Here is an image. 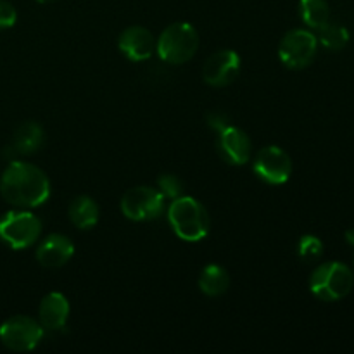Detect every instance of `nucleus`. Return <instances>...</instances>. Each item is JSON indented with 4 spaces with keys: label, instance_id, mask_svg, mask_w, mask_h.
<instances>
[{
    "label": "nucleus",
    "instance_id": "1",
    "mask_svg": "<svg viewBox=\"0 0 354 354\" xmlns=\"http://www.w3.org/2000/svg\"><path fill=\"white\" fill-rule=\"evenodd\" d=\"M0 194L10 206L31 209L47 203L50 197V180L38 166L12 159L0 178Z\"/></svg>",
    "mask_w": 354,
    "mask_h": 354
},
{
    "label": "nucleus",
    "instance_id": "2",
    "mask_svg": "<svg viewBox=\"0 0 354 354\" xmlns=\"http://www.w3.org/2000/svg\"><path fill=\"white\" fill-rule=\"evenodd\" d=\"M168 221L182 241L199 242L209 234L211 220L207 209L194 197L180 196L173 199L168 207Z\"/></svg>",
    "mask_w": 354,
    "mask_h": 354
},
{
    "label": "nucleus",
    "instance_id": "3",
    "mask_svg": "<svg viewBox=\"0 0 354 354\" xmlns=\"http://www.w3.org/2000/svg\"><path fill=\"white\" fill-rule=\"evenodd\" d=\"M199 33L190 23H173L156 40V52L166 64L180 66L189 62L199 50Z\"/></svg>",
    "mask_w": 354,
    "mask_h": 354
},
{
    "label": "nucleus",
    "instance_id": "4",
    "mask_svg": "<svg viewBox=\"0 0 354 354\" xmlns=\"http://www.w3.org/2000/svg\"><path fill=\"white\" fill-rule=\"evenodd\" d=\"M354 287V273L341 261H328L315 268L310 277V290L315 297L335 303L348 296Z\"/></svg>",
    "mask_w": 354,
    "mask_h": 354
},
{
    "label": "nucleus",
    "instance_id": "5",
    "mask_svg": "<svg viewBox=\"0 0 354 354\" xmlns=\"http://www.w3.org/2000/svg\"><path fill=\"white\" fill-rule=\"evenodd\" d=\"M40 234L41 221L26 209L9 211L0 218V241L14 251L31 248Z\"/></svg>",
    "mask_w": 354,
    "mask_h": 354
},
{
    "label": "nucleus",
    "instance_id": "6",
    "mask_svg": "<svg viewBox=\"0 0 354 354\" xmlns=\"http://www.w3.org/2000/svg\"><path fill=\"white\" fill-rule=\"evenodd\" d=\"M45 328L40 322L24 315L10 317L0 325V342L14 353L33 351L41 342Z\"/></svg>",
    "mask_w": 354,
    "mask_h": 354
},
{
    "label": "nucleus",
    "instance_id": "7",
    "mask_svg": "<svg viewBox=\"0 0 354 354\" xmlns=\"http://www.w3.org/2000/svg\"><path fill=\"white\" fill-rule=\"evenodd\" d=\"M318 50V38L310 30L287 31L279 45V57L289 69H304L315 61Z\"/></svg>",
    "mask_w": 354,
    "mask_h": 354
},
{
    "label": "nucleus",
    "instance_id": "8",
    "mask_svg": "<svg viewBox=\"0 0 354 354\" xmlns=\"http://www.w3.org/2000/svg\"><path fill=\"white\" fill-rule=\"evenodd\" d=\"M121 211L131 221L158 220L165 213V197L154 187H133L121 197Z\"/></svg>",
    "mask_w": 354,
    "mask_h": 354
},
{
    "label": "nucleus",
    "instance_id": "9",
    "mask_svg": "<svg viewBox=\"0 0 354 354\" xmlns=\"http://www.w3.org/2000/svg\"><path fill=\"white\" fill-rule=\"evenodd\" d=\"M252 169L256 176L268 185H283L292 175V161L283 149L266 145L256 154Z\"/></svg>",
    "mask_w": 354,
    "mask_h": 354
},
{
    "label": "nucleus",
    "instance_id": "10",
    "mask_svg": "<svg viewBox=\"0 0 354 354\" xmlns=\"http://www.w3.org/2000/svg\"><path fill=\"white\" fill-rule=\"evenodd\" d=\"M241 73V55L230 48L214 52L203 68V78L211 86H227L237 80Z\"/></svg>",
    "mask_w": 354,
    "mask_h": 354
},
{
    "label": "nucleus",
    "instance_id": "11",
    "mask_svg": "<svg viewBox=\"0 0 354 354\" xmlns=\"http://www.w3.org/2000/svg\"><path fill=\"white\" fill-rule=\"evenodd\" d=\"M216 149L221 159L232 166H242L251 161V138L244 130L234 124H228L227 128L218 131Z\"/></svg>",
    "mask_w": 354,
    "mask_h": 354
},
{
    "label": "nucleus",
    "instance_id": "12",
    "mask_svg": "<svg viewBox=\"0 0 354 354\" xmlns=\"http://www.w3.org/2000/svg\"><path fill=\"white\" fill-rule=\"evenodd\" d=\"M118 48L121 54L133 62L147 61L156 52V38L147 28L144 26H130L120 35Z\"/></svg>",
    "mask_w": 354,
    "mask_h": 354
},
{
    "label": "nucleus",
    "instance_id": "13",
    "mask_svg": "<svg viewBox=\"0 0 354 354\" xmlns=\"http://www.w3.org/2000/svg\"><path fill=\"white\" fill-rule=\"evenodd\" d=\"M75 254V244L64 234H50L37 249V261L44 268H62Z\"/></svg>",
    "mask_w": 354,
    "mask_h": 354
},
{
    "label": "nucleus",
    "instance_id": "14",
    "mask_svg": "<svg viewBox=\"0 0 354 354\" xmlns=\"http://www.w3.org/2000/svg\"><path fill=\"white\" fill-rule=\"evenodd\" d=\"M69 301L61 292H48L38 306V318L45 330L57 332L62 330L69 318Z\"/></svg>",
    "mask_w": 354,
    "mask_h": 354
},
{
    "label": "nucleus",
    "instance_id": "15",
    "mask_svg": "<svg viewBox=\"0 0 354 354\" xmlns=\"http://www.w3.org/2000/svg\"><path fill=\"white\" fill-rule=\"evenodd\" d=\"M45 142V133L41 124L37 121H24L14 131L12 144L9 145V151L12 156H30L40 151Z\"/></svg>",
    "mask_w": 354,
    "mask_h": 354
},
{
    "label": "nucleus",
    "instance_id": "16",
    "mask_svg": "<svg viewBox=\"0 0 354 354\" xmlns=\"http://www.w3.org/2000/svg\"><path fill=\"white\" fill-rule=\"evenodd\" d=\"M69 220L80 230H90L92 227H95L97 221H99L100 209L97 206L95 201L88 196H80L75 197L69 204Z\"/></svg>",
    "mask_w": 354,
    "mask_h": 354
},
{
    "label": "nucleus",
    "instance_id": "17",
    "mask_svg": "<svg viewBox=\"0 0 354 354\" xmlns=\"http://www.w3.org/2000/svg\"><path fill=\"white\" fill-rule=\"evenodd\" d=\"M199 289L207 297H220L230 287V273L221 265H207L199 275Z\"/></svg>",
    "mask_w": 354,
    "mask_h": 354
},
{
    "label": "nucleus",
    "instance_id": "18",
    "mask_svg": "<svg viewBox=\"0 0 354 354\" xmlns=\"http://www.w3.org/2000/svg\"><path fill=\"white\" fill-rule=\"evenodd\" d=\"M299 16L310 30H322L330 23V7L327 0H299Z\"/></svg>",
    "mask_w": 354,
    "mask_h": 354
},
{
    "label": "nucleus",
    "instance_id": "19",
    "mask_svg": "<svg viewBox=\"0 0 354 354\" xmlns=\"http://www.w3.org/2000/svg\"><path fill=\"white\" fill-rule=\"evenodd\" d=\"M317 38L327 50L339 52L349 44V38L351 37H349V31L346 30L344 26H341V24L337 23H332L330 21V23L325 24L322 30H318Z\"/></svg>",
    "mask_w": 354,
    "mask_h": 354
},
{
    "label": "nucleus",
    "instance_id": "20",
    "mask_svg": "<svg viewBox=\"0 0 354 354\" xmlns=\"http://www.w3.org/2000/svg\"><path fill=\"white\" fill-rule=\"evenodd\" d=\"M297 256L308 263L318 261L324 256V242L317 235H304L297 244Z\"/></svg>",
    "mask_w": 354,
    "mask_h": 354
},
{
    "label": "nucleus",
    "instance_id": "21",
    "mask_svg": "<svg viewBox=\"0 0 354 354\" xmlns=\"http://www.w3.org/2000/svg\"><path fill=\"white\" fill-rule=\"evenodd\" d=\"M158 190L162 194L165 199H176V197L183 196V183L176 175L166 173L158 178Z\"/></svg>",
    "mask_w": 354,
    "mask_h": 354
},
{
    "label": "nucleus",
    "instance_id": "22",
    "mask_svg": "<svg viewBox=\"0 0 354 354\" xmlns=\"http://www.w3.org/2000/svg\"><path fill=\"white\" fill-rule=\"evenodd\" d=\"M17 21V12L14 6L7 0H0V30L12 28Z\"/></svg>",
    "mask_w": 354,
    "mask_h": 354
},
{
    "label": "nucleus",
    "instance_id": "23",
    "mask_svg": "<svg viewBox=\"0 0 354 354\" xmlns=\"http://www.w3.org/2000/svg\"><path fill=\"white\" fill-rule=\"evenodd\" d=\"M206 123L209 124L211 128H213L214 131H221L223 128H227L230 123V120H228L227 114H223L221 111H213V113H209L206 116Z\"/></svg>",
    "mask_w": 354,
    "mask_h": 354
},
{
    "label": "nucleus",
    "instance_id": "24",
    "mask_svg": "<svg viewBox=\"0 0 354 354\" xmlns=\"http://www.w3.org/2000/svg\"><path fill=\"white\" fill-rule=\"evenodd\" d=\"M346 242H348L349 245H353V248H354V228L346 232Z\"/></svg>",
    "mask_w": 354,
    "mask_h": 354
},
{
    "label": "nucleus",
    "instance_id": "25",
    "mask_svg": "<svg viewBox=\"0 0 354 354\" xmlns=\"http://www.w3.org/2000/svg\"><path fill=\"white\" fill-rule=\"evenodd\" d=\"M35 2H38V3H52V2H54V0H35Z\"/></svg>",
    "mask_w": 354,
    "mask_h": 354
},
{
    "label": "nucleus",
    "instance_id": "26",
    "mask_svg": "<svg viewBox=\"0 0 354 354\" xmlns=\"http://www.w3.org/2000/svg\"><path fill=\"white\" fill-rule=\"evenodd\" d=\"M353 273H354V268H353Z\"/></svg>",
    "mask_w": 354,
    "mask_h": 354
}]
</instances>
